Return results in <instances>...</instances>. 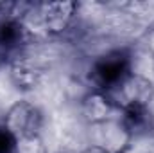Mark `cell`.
<instances>
[{
  "mask_svg": "<svg viewBox=\"0 0 154 153\" xmlns=\"http://www.w3.org/2000/svg\"><path fill=\"white\" fill-rule=\"evenodd\" d=\"M2 124L16 137V141L25 137H36L43 126V114L36 105L29 101H16L5 112Z\"/></svg>",
  "mask_w": 154,
  "mask_h": 153,
  "instance_id": "2",
  "label": "cell"
},
{
  "mask_svg": "<svg viewBox=\"0 0 154 153\" xmlns=\"http://www.w3.org/2000/svg\"><path fill=\"white\" fill-rule=\"evenodd\" d=\"M113 112H115V103L106 92L93 90L86 94L81 101V114L84 121L91 126H97L113 119Z\"/></svg>",
  "mask_w": 154,
  "mask_h": 153,
  "instance_id": "6",
  "label": "cell"
},
{
  "mask_svg": "<svg viewBox=\"0 0 154 153\" xmlns=\"http://www.w3.org/2000/svg\"><path fill=\"white\" fill-rule=\"evenodd\" d=\"M95 128H99L95 146L102 148L106 153H124L133 139L131 132L122 122V119L113 117L102 124H97Z\"/></svg>",
  "mask_w": 154,
  "mask_h": 153,
  "instance_id": "5",
  "label": "cell"
},
{
  "mask_svg": "<svg viewBox=\"0 0 154 153\" xmlns=\"http://www.w3.org/2000/svg\"><path fill=\"white\" fill-rule=\"evenodd\" d=\"M116 90V99L122 108L127 106H149L154 97V83L142 74L131 72Z\"/></svg>",
  "mask_w": 154,
  "mask_h": 153,
  "instance_id": "3",
  "label": "cell"
},
{
  "mask_svg": "<svg viewBox=\"0 0 154 153\" xmlns=\"http://www.w3.org/2000/svg\"><path fill=\"white\" fill-rule=\"evenodd\" d=\"M0 153H16V137L0 124Z\"/></svg>",
  "mask_w": 154,
  "mask_h": 153,
  "instance_id": "10",
  "label": "cell"
},
{
  "mask_svg": "<svg viewBox=\"0 0 154 153\" xmlns=\"http://www.w3.org/2000/svg\"><path fill=\"white\" fill-rule=\"evenodd\" d=\"M16 153H47V148L41 137H25L16 141Z\"/></svg>",
  "mask_w": 154,
  "mask_h": 153,
  "instance_id": "9",
  "label": "cell"
},
{
  "mask_svg": "<svg viewBox=\"0 0 154 153\" xmlns=\"http://www.w3.org/2000/svg\"><path fill=\"white\" fill-rule=\"evenodd\" d=\"M75 2H70V0L43 4L41 11H39L41 27L48 34H63L70 27V24L75 16Z\"/></svg>",
  "mask_w": 154,
  "mask_h": 153,
  "instance_id": "4",
  "label": "cell"
},
{
  "mask_svg": "<svg viewBox=\"0 0 154 153\" xmlns=\"http://www.w3.org/2000/svg\"><path fill=\"white\" fill-rule=\"evenodd\" d=\"M31 38V29L25 20L16 18L13 15L0 20V54L14 52L23 47Z\"/></svg>",
  "mask_w": 154,
  "mask_h": 153,
  "instance_id": "8",
  "label": "cell"
},
{
  "mask_svg": "<svg viewBox=\"0 0 154 153\" xmlns=\"http://www.w3.org/2000/svg\"><path fill=\"white\" fill-rule=\"evenodd\" d=\"M131 60L125 50H109L102 54L90 69V79L97 90H115L116 86L131 74Z\"/></svg>",
  "mask_w": 154,
  "mask_h": 153,
  "instance_id": "1",
  "label": "cell"
},
{
  "mask_svg": "<svg viewBox=\"0 0 154 153\" xmlns=\"http://www.w3.org/2000/svg\"><path fill=\"white\" fill-rule=\"evenodd\" d=\"M81 153H106L102 148H99V146H95V144H91L90 148H86L84 151H81Z\"/></svg>",
  "mask_w": 154,
  "mask_h": 153,
  "instance_id": "12",
  "label": "cell"
},
{
  "mask_svg": "<svg viewBox=\"0 0 154 153\" xmlns=\"http://www.w3.org/2000/svg\"><path fill=\"white\" fill-rule=\"evenodd\" d=\"M0 58H2V54H0ZM0 61H2V60H0Z\"/></svg>",
  "mask_w": 154,
  "mask_h": 153,
  "instance_id": "13",
  "label": "cell"
},
{
  "mask_svg": "<svg viewBox=\"0 0 154 153\" xmlns=\"http://www.w3.org/2000/svg\"><path fill=\"white\" fill-rule=\"evenodd\" d=\"M145 43H147V49L154 54V24L149 27V31L145 34Z\"/></svg>",
  "mask_w": 154,
  "mask_h": 153,
  "instance_id": "11",
  "label": "cell"
},
{
  "mask_svg": "<svg viewBox=\"0 0 154 153\" xmlns=\"http://www.w3.org/2000/svg\"><path fill=\"white\" fill-rule=\"evenodd\" d=\"M43 67L29 56H18L11 61L9 77L20 90H34L43 79Z\"/></svg>",
  "mask_w": 154,
  "mask_h": 153,
  "instance_id": "7",
  "label": "cell"
}]
</instances>
